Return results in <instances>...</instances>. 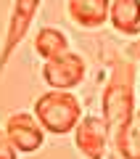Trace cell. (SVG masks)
I'll return each mask as SVG.
<instances>
[{
    "mask_svg": "<svg viewBox=\"0 0 140 159\" xmlns=\"http://www.w3.org/2000/svg\"><path fill=\"white\" fill-rule=\"evenodd\" d=\"M34 117L45 133L66 135L82 122V101L72 90H48L34 101Z\"/></svg>",
    "mask_w": 140,
    "mask_h": 159,
    "instance_id": "7a4b0ae2",
    "label": "cell"
},
{
    "mask_svg": "<svg viewBox=\"0 0 140 159\" xmlns=\"http://www.w3.org/2000/svg\"><path fill=\"white\" fill-rule=\"evenodd\" d=\"M6 133L19 154H37L45 143V130L32 111H16L6 119Z\"/></svg>",
    "mask_w": 140,
    "mask_h": 159,
    "instance_id": "8992f818",
    "label": "cell"
},
{
    "mask_svg": "<svg viewBox=\"0 0 140 159\" xmlns=\"http://www.w3.org/2000/svg\"><path fill=\"white\" fill-rule=\"evenodd\" d=\"M114 146L122 159H140V109L127 122V127L114 138Z\"/></svg>",
    "mask_w": 140,
    "mask_h": 159,
    "instance_id": "30bf717a",
    "label": "cell"
},
{
    "mask_svg": "<svg viewBox=\"0 0 140 159\" xmlns=\"http://www.w3.org/2000/svg\"><path fill=\"white\" fill-rule=\"evenodd\" d=\"M34 51L45 58V61H53V58H61L66 53H72V43L69 37L56 27H42L34 37Z\"/></svg>",
    "mask_w": 140,
    "mask_h": 159,
    "instance_id": "9c48e42d",
    "label": "cell"
},
{
    "mask_svg": "<svg viewBox=\"0 0 140 159\" xmlns=\"http://www.w3.org/2000/svg\"><path fill=\"white\" fill-rule=\"evenodd\" d=\"M108 21L124 37H140V0H111Z\"/></svg>",
    "mask_w": 140,
    "mask_h": 159,
    "instance_id": "ba28073f",
    "label": "cell"
},
{
    "mask_svg": "<svg viewBox=\"0 0 140 159\" xmlns=\"http://www.w3.org/2000/svg\"><path fill=\"white\" fill-rule=\"evenodd\" d=\"M124 53L129 56V61H140V40H135V43H129V45L124 48Z\"/></svg>",
    "mask_w": 140,
    "mask_h": 159,
    "instance_id": "7c38bea8",
    "label": "cell"
},
{
    "mask_svg": "<svg viewBox=\"0 0 140 159\" xmlns=\"http://www.w3.org/2000/svg\"><path fill=\"white\" fill-rule=\"evenodd\" d=\"M108 138H111V130L106 119L98 114H85L74 130V146L85 159H106Z\"/></svg>",
    "mask_w": 140,
    "mask_h": 159,
    "instance_id": "5b68a950",
    "label": "cell"
},
{
    "mask_svg": "<svg viewBox=\"0 0 140 159\" xmlns=\"http://www.w3.org/2000/svg\"><path fill=\"white\" fill-rule=\"evenodd\" d=\"M0 159H19V151H16V146L11 143L6 127H0Z\"/></svg>",
    "mask_w": 140,
    "mask_h": 159,
    "instance_id": "8fae6325",
    "label": "cell"
},
{
    "mask_svg": "<svg viewBox=\"0 0 140 159\" xmlns=\"http://www.w3.org/2000/svg\"><path fill=\"white\" fill-rule=\"evenodd\" d=\"M85 74H87V64L74 51L42 64V80L50 90H74L85 82Z\"/></svg>",
    "mask_w": 140,
    "mask_h": 159,
    "instance_id": "277c9868",
    "label": "cell"
},
{
    "mask_svg": "<svg viewBox=\"0 0 140 159\" xmlns=\"http://www.w3.org/2000/svg\"><path fill=\"white\" fill-rule=\"evenodd\" d=\"M69 21L82 29H101L108 21L111 0H66Z\"/></svg>",
    "mask_w": 140,
    "mask_h": 159,
    "instance_id": "52a82bcc",
    "label": "cell"
},
{
    "mask_svg": "<svg viewBox=\"0 0 140 159\" xmlns=\"http://www.w3.org/2000/svg\"><path fill=\"white\" fill-rule=\"evenodd\" d=\"M101 109H103L101 117L106 119L111 138H116L135 117V111H138V106H135V64L129 58H116L111 64Z\"/></svg>",
    "mask_w": 140,
    "mask_h": 159,
    "instance_id": "6da1fadb",
    "label": "cell"
},
{
    "mask_svg": "<svg viewBox=\"0 0 140 159\" xmlns=\"http://www.w3.org/2000/svg\"><path fill=\"white\" fill-rule=\"evenodd\" d=\"M40 6H42V0H13L11 16H8V29H6V37H3V45H0V74L8 66L13 51L24 43L27 32L32 29V21L37 19Z\"/></svg>",
    "mask_w": 140,
    "mask_h": 159,
    "instance_id": "3957f363",
    "label": "cell"
}]
</instances>
